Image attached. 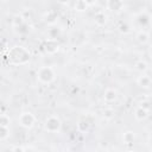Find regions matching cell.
I'll use <instances>...</instances> for the list:
<instances>
[{
    "label": "cell",
    "mask_w": 152,
    "mask_h": 152,
    "mask_svg": "<svg viewBox=\"0 0 152 152\" xmlns=\"http://www.w3.org/2000/svg\"><path fill=\"white\" fill-rule=\"evenodd\" d=\"M7 58L13 65H25L30 62L31 53L26 48L21 45H14L8 50Z\"/></svg>",
    "instance_id": "cell-1"
},
{
    "label": "cell",
    "mask_w": 152,
    "mask_h": 152,
    "mask_svg": "<svg viewBox=\"0 0 152 152\" xmlns=\"http://www.w3.org/2000/svg\"><path fill=\"white\" fill-rule=\"evenodd\" d=\"M37 80L42 84H51L56 80V71L52 66L43 65L37 70Z\"/></svg>",
    "instance_id": "cell-2"
},
{
    "label": "cell",
    "mask_w": 152,
    "mask_h": 152,
    "mask_svg": "<svg viewBox=\"0 0 152 152\" xmlns=\"http://www.w3.org/2000/svg\"><path fill=\"white\" fill-rule=\"evenodd\" d=\"M44 131L49 133H59L62 129V121L57 115H50L44 121Z\"/></svg>",
    "instance_id": "cell-3"
},
{
    "label": "cell",
    "mask_w": 152,
    "mask_h": 152,
    "mask_svg": "<svg viewBox=\"0 0 152 152\" xmlns=\"http://www.w3.org/2000/svg\"><path fill=\"white\" fill-rule=\"evenodd\" d=\"M36 121H37V119H36L34 114H32L31 112H23V113H20V115L18 118L19 125L25 129H31L34 126Z\"/></svg>",
    "instance_id": "cell-4"
},
{
    "label": "cell",
    "mask_w": 152,
    "mask_h": 152,
    "mask_svg": "<svg viewBox=\"0 0 152 152\" xmlns=\"http://www.w3.org/2000/svg\"><path fill=\"white\" fill-rule=\"evenodd\" d=\"M43 50L49 53V55H55L58 50H59V43L57 42V39H51V38H46L43 42Z\"/></svg>",
    "instance_id": "cell-5"
},
{
    "label": "cell",
    "mask_w": 152,
    "mask_h": 152,
    "mask_svg": "<svg viewBox=\"0 0 152 152\" xmlns=\"http://www.w3.org/2000/svg\"><path fill=\"white\" fill-rule=\"evenodd\" d=\"M106 7L112 13L118 14V13L122 12V10L125 7V4H124V0H107Z\"/></svg>",
    "instance_id": "cell-6"
},
{
    "label": "cell",
    "mask_w": 152,
    "mask_h": 152,
    "mask_svg": "<svg viewBox=\"0 0 152 152\" xmlns=\"http://www.w3.org/2000/svg\"><path fill=\"white\" fill-rule=\"evenodd\" d=\"M135 21L140 27H146L151 25V15L147 12H140L135 15Z\"/></svg>",
    "instance_id": "cell-7"
},
{
    "label": "cell",
    "mask_w": 152,
    "mask_h": 152,
    "mask_svg": "<svg viewBox=\"0 0 152 152\" xmlns=\"http://www.w3.org/2000/svg\"><path fill=\"white\" fill-rule=\"evenodd\" d=\"M118 99V91L114 88H107L103 93V100L106 103H112L114 101H116Z\"/></svg>",
    "instance_id": "cell-8"
},
{
    "label": "cell",
    "mask_w": 152,
    "mask_h": 152,
    "mask_svg": "<svg viewBox=\"0 0 152 152\" xmlns=\"http://www.w3.org/2000/svg\"><path fill=\"white\" fill-rule=\"evenodd\" d=\"M107 20H108V17H107V14H106L104 12H102V11L96 12L95 15H94V23H95V25H97V26H104V25L107 24Z\"/></svg>",
    "instance_id": "cell-9"
},
{
    "label": "cell",
    "mask_w": 152,
    "mask_h": 152,
    "mask_svg": "<svg viewBox=\"0 0 152 152\" xmlns=\"http://www.w3.org/2000/svg\"><path fill=\"white\" fill-rule=\"evenodd\" d=\"M137 83H138L139 87L146 89V88H150V87H151V84H152V80H151V77H150L148 75H146V74H141V75L137 78Z\"/></svg>",
    "instance_id": "cell-10"
},
{
    "label": "cell",
    "mask_w": 152,
    "mask_h": 152,
    "mask_svg": "<svg viewBox=\"0 0 152 152\" xmlns=\"http://www.w3.org/2000/svg\"><path fill=\"white\" fill-rule=\"evenodd\" d=\"M148 112H150L148 109H146V108H144V107H141V106L137 107L135 110H134V118H135V120H138V121H142V120L147 119V116H148Z\"/></svg>",
    "instance_id": "cell-11"
},
{
    "label": "cell",
    "mask_w": 152,
    "mask_h": 152,
    "mask_svg": "<svg viewBox=\"0 0 152 152\" xmlns=\"http://www.w3.org/2000/svg\"><path fill=\"white\" fill-rule=\"evenodd\" d=\"M135 138H137V135H135L134 131H126L122 134V142L126 145H131L135 141Z\"/></svg>",
    "instance_id": "cell-12"
},
{
    "label": "cell",
    "mask_w": 152,
    "mask_h": 152,
    "mask_svg": "<svg viewBox=\"0 0 152 152\" xmlns=\"http://www.w3.org/2000/svg\"><path fill=\"white\" fill-rule=\"evenodd\" d=\"M58 20V14L55 11H49L45 15H44V21L48 25H55Z\"/></svg>",
    "instance_id": "cell-13"
},
{
    "label": "cell",
    "mask_w": 152,
    "mask_h": 152,
    "mask_svg": "<svg viewBox=\"0 0 152 152\" xmlns=\"http://www.w3.org/2000/svg\"><path fill=\"white\" fill-rule=\"evenodd\" d=\"M135 39L138 40V43H140V44H147L148 43V40H150V36H148V33L146 32V31H144V30H141V31H139L137 34H135Z\"/></svg>",
    "instance_id": "cell-14"
},
{
    "label": "cell",
    "mask_w": 152,
    "mask_h": 152,
    "mask_svg": "<svg viewBox=\"0 0 152 152\" xmlns=\"http://www.w3.org/2000/svg\"><path fill=\"white\" fill-rule=\"evenodd\" d=\"M62 34V30L59 27H56L55 25H51V27L48 30V38L57 39Z\"/></svg>",
    "instance_id": "cell-15"
},
{
    "label": "cell",
    "mask_w": 152,
    "mask_h": 152,
    "mask_svg": "<svg viewBox=\"0 0 152 152\" xmlns=\"http://www.w3.org/2000/svg\"><path fill=\"white\" fill-rule=\"evenodd\" d=\"M76 127H77V131H78V132L84 133V132H88V129H89V127H90V122H89L87 119H81V120H78Z\"/></svg>",
    "instance_id": "cell-16"
},
{
    "label": "cell",
    "mask_w": 152,
    "mask_h": 152,
    "mask_svg": "<svg viewBox=\"0 0 152 152\" xmlns=\"http://www.w3.org/2000/svg\"><path fill=\"white\" fill-rule=\"evenodd\" d=\"M134 68H135V70H137V71H139V72H141V74H145V72L148 70V64H147L145 61L139 59V61H137V62H135Z\"/></svg>",
    "instance_id": "cell-17"
},
{
    "label": "cell",
    "mask_w": 152,
    "mask_h": 152,
    "mask_svg": "<svg viewBox=\"0 0 152 152\" xmlns=\"http://www.w3.org/2000/svg\"><path fill=\"white\" fill-rule=\"evenodd\" d=\"M25 23H26V19H25V17H24L23 14H15V15L13 17V19H12V25H13V27L20 26V25H23V24H25Z\"/></svg>",
    "instance_id": "cell-18"
},
{
    "label": "cell",
    "mask_w": 152,
    "mask_h": 152,
    "mask_svg": "<svg viewBox=\"0 0 152 152\" xmlns=\"http://www.w3.org/2000/svg\"><path fill=\"white\" fill-rule=\"evenodd\" d=\"M88 5L83 1V0H77L76 2H75V6H74V8H75V11L76 12H86L87 10H88Z\"/></svg>",
    "instance_id": "cell-19"
},
{
    "label": "cell",
    "mask_w": 152,
    "mask_h": 152,
    "mask_svg": "<svg viewBox=\"0 0 152 152\" xmlns=\"http://www.w3.org/2000/svg\"><path fill=\"white\" fill-rule=\"evenodd\" d=\"M14 31H15L18 34L25 36V34H27V33L30 32V26H28V25L25 23V24H23V25H20V26L14 27Z\"/></svg>",
    "instance_id": "cell-20"
},
{
    "label": "cell",
    "mask_w": 152,
    "mask_h": 152,
    "mask_svg": "<svg viewBox=\"0 0 152 152\" xmlns=\"http://www.w3.org/2000/svg\"><path fill=\"white\" fill-rule=\"evenodd\" d=\"M10 137V127L8 126H0V141L7 140Z\"/></svg>",
    "instance_id": "cell-21"
},
{
    "label": "cell",
    "mask_w": 152,
    "mask_h": 152,
    "mask_svg": "<svg viewBox=\"0 0 152 152\" xmlns=\"http://www.w3.org/2000/svg\"><path fill=\"white\" fill-rule=\"evenodd\" d=\"M10 124H11V119L7 114H1L0 116V126H8L10 127Z\"/></svg>",
    "instance_id": "cell-22"
},
{
    "label": "cell",
    "mask_w": 152,
    "mask_h": 152,
    "mask_svg": "<svg viewBox=\"0 0 152 152\" xmlns=\"http://www.w3.org/2000/svg\"><path fill=\"white\" fill-rule=\"evenodd\" d=\"M114 109H112V108H106L104 110H103V118L106 119V120H110V119H113L114 118Z\"/></svg>",
    "instance_id": "cell-23"
},
{
    "label": "cell",
    "mask_w": 152,
    "mask_h": 152,
    "mask_svg": "<svg viewBox=\"0 0 152 152\" xmlns=\"http://www.w3.org/2000/svg\"><path fill=\"white\" fill-rule=\"evenodd\" d=\"M119 31H120L121 33L126 34V33H129V32H131V27H129V25H128L127 23H121V24L119 25Z\"/></svg>",
    "instance_id": "cell-24"
},
{
    "label": "cell",
    "mask_w": 152,
    "mask_h": 152,
    "mask_svg": "<svg viewBox=\"0 0 152 152\" xmlns=\"http://www.w3.org/2000/svg\"><path fill=\"white\" fill-rule=\"evenodd\" d=\"M140 106L150 110V106H151V101H147V100H145V101H141V102H140Z\"/></svg>",
    "instance_id": "cell-25"
},
{
    "label": "cell",
    "mask_w": 152,
    "mask_h": 152,
    "mask_svg": "<svg viewBox=\"0 0 152 152\" xmlns=\"http://www.w3.org/2000/svg\"><path fill=\"white\" fill-rule=\"evenodd\" d=\"M83 1H84V2H86V4H87L89 7H90V6H94V5H96L99 0H83Z\"/></svg>",
    "instance_id": "cell-26"
},
{
    "label": "cell",
    "mask_w": 152,
    "mask_h": 152,
    "mask_svg": "<svg viewBox=\"0 0 152 152\" xmlns=\"http://www.w3.org/2000/svg\"><path fill=\"white\" fill-rule=\"evenodd\" d=\"M11 150H12V151H21V152H23V151H26V150H27V147H23V146H14V147H12Z\"/></svg>",
    "instance_id": "cell-27"
},
{
    "label": "cell",
    "mask_w": 152,
    "mask_h": 152,
    "mask_svg": "<svg viewBox=\"0 0 152 152\" xmlns=\"http://www.w3.org/2000/svg\"><path fill=\"white\" fill-rule=\"evenodd\" d=\"M61 5H68L69 2H70V0H57Z\"/></svg>",
    "instance_id": "cell-28"
},
{
    "label": "cell",
    "mask_w": 152,
    "mask_h": 152,
    "mask_svg": "<svg viewBox=\"0 0 152 152\" xmlns=\"http://www.w3.org/2000/svg\"><path fill=\"white\" fill-rule=\"evenodd\" d=\"M150 57H151V59H152V50L150 51Z\"/></svg>",
    "instance_id": "cell-29"
},
{
    "label": "cell",
    "mask_w": 152,
    "mask_h": 152,
    "mask_svg": "<svg viewBox=\"0 0 152 152\" xmlns=\"http://www.w3.org/2000/svg\"><path fill=\"white\" fill-rule=\"evenodd\" d=\"M150 110H152V101H151V106H150Z\"/></svg>",
    "instance_id": "cell-30"
},
{
    "label": "cell",
    "mask_w": 152,
    "mask_h": 152,
    "mask_svg": "<svg viewBox=\"0 0 152 152\" xmlns=\"http://www.w3.org/2000/svg\"><path fill=\"white\" fill-rule=\"evenodd\" d=\"M151 26H152V17H151Z\"/></svg>",
    "instance_id": "cell-31"
}]
</instances>
